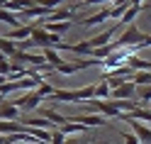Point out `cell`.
<instances>
[{"instance_id":"cell-4","label":"cell","mask_w":151,"mask_h":144,"mask_svg":"<svg viewBox=\"0 0 151 144\" xmlns=\"http://www.w3.org/2000/svg\"><path fill=\"white\" fill-rule=\"evenodd\" d=\"M66 122H78L83 127H105V117H102V115H86V112L68 115Z\"/></svg>"},{"instance_id":"cell-13","label":"cell","mask_w":151,"mask_h":144,"mask_svg":"<svg viewBox=\"0 0 151 144\" xmlns=\"http://www.w3.org/2000/svg\"><path fill=\"white\" fill-rule=\"evenodd\" d=\"M137 100L144 105L151 103V85H137Z\"/></svg>"},{"instance_id":"cell-1","label":"cell","mask_w":151,"mask_h":144,"mask_svg":"<svg viewBox=\"0 0 151 144\" xmlns=\"http://www.w3.org/2000/svg\"><path fill=\"white\" fill-rule=\"evenodd\" d=\"M32 42H34L37 46H42V49H59V46L63 44L59 34H51V32H46L44 27H39V22H37L34 32H32Z\"/></svg>"},{"instance_id":"cell-5","label":"cell","mask_w":151,"mask_h":144,"mask_svg":"<svg viewBox=\"0 0 151 144\" xmlns=\"http://www.w3.org/2000/svg\"><path fill=\"white\" fill-rule=\"evenodd\" d=\"M110 100H137V85L132 83V81L122 83L119 88H115V90H112Z\"/></svg>"},{"instance_id":"cell-23","label":"cell","mask_w":151,"mask_h":144,"mask_svg":"<svg viewBox=\"0 0 151 144\" xmlns=\"http://www.w3.org/2000/svg\"><path fill=\"white\" fill-rule=\"evenodd\" d=\"M5 59H7V56H5V54H3V51H0V64H3V61H5Z\"/></svg>"},{"instance_id":"cell-9","label":"cell","mask_w":151,"mask_h":144,"mask_svg":"<svg viewBox=\"0 0 151 144\" xmlns=\"http://www.w3.org/2000/svg\"><path fill=\"white\" fill-rule=\"evenodd\" d=\"M0 120L3 122H17L20 120V108L15 103H3L0 105Z\"/></svg>"},{"instance_id":"cell-16","label":"cell","mask_w":151,"mask_h":144,"mask_svg":"<svg viewBox=\"0 0 151 144\" xmlns=\"http://www.w3.org/2000/svg\"><path fill=\"white\" fill-rule=\"evenodd\" d=\"M66 137H68V134H76V132H83V130H88V127H83V124H78V122H66L63 127H59Z\"/></svg>"},{"instance_id":"cell-21","label":"cell","mask_w":151,"mask_h":144,"mask_svg":"<svg viewBox=\"0 0 151 144\" xmlns=\"http://www.w3.org/2000/svg\"><path fill=\"white\" fill-rule=\"evenodd\" d=\"M7 3H10V0H0V7L5 10V7H7Z\"/></svg>"},{"instance_id":"cell-20","label":"cell","mask_w":151,"mask_h":144,"mask_svg":"<svg viewBox=\"0 0 151 144\" xmlns=\"http://www.w3.org/2000/svg\"><path fill=\"white\" fill-rule=\"evenodd\" d=\"M66 144H86V142H81V139H66Z\"/></svg>"},{"instance_id":"cell-6","label":"cell","mask_w":151,"mask_h":144,"mask_svg":"<svg viewBox=\"0 0 151 144\" xmlns=\"http://www.w3.org/2000/svg\"><path fill=\"white\" fill-rule=\"evenodd\" d=\"M34 27H37V22H34V25H22V27H17V30H7V32H5V39L20 44V42H24V39H29V37H32Z\"/></svg>"},{"instance_id":"cell-10","label":"cell","mask_w":151,"mask_h":144,"mask_svg":"<svg viewBox=\"0 0 151 144\" xmlns=\"http://www.w3.org/2000/svg\"><path fill=\"white\" fill-rule=\"evenodd\" d=\"M39 117H44V120H49V122H54L56 127H63V124H66V115H61V112H56L54 108H39Z\"/></svg>"},{"instance_id":"cell-19","label":"cell","mask_w":151,"mask_h":144,"mask_svg":"<svg viewBox=\"0 0 151 144\" xmlns=\"http://www.w3.org/2000/svg\"><path fill=\"white\" fill-rule=\"evenodd\" d=\"M83 7H93V5H102V3H115V0H78Z\"/></svg>"},{"instance_id":"cell-22","label":"cell","mask_w":151,"mask_h":144,"mask_svg":"<svg viewBox=\"0 0 151 144\" xmlns=\"http://www.w3.org/2000/svg\"><path fill=\"white\" fill-rule=\"evenodd\" d=\"M0 144H7V139H5V134H0Z\"/></svg>"},{"instance_id":"cell-2","label":"cell","mask_w":151,"mask_h":144,"mask_svg":"<svg viewBox=\"0 0 151 144\" xmlns=\"http://www.w3.org/2000/svg\"><path fill=\"white\" fill-rule=\"evenodd\" d=\"M141 32L139 27H134V25H129L124 32H122L119 37L115 42H112V46H115V49H119V46H124V49H129V46H139V42H141Z\"/></svg>"},{"instance_id":"cell-7","label":"cell","mask_w":151,"mask_h":144,"mask_svg":"<svg viewBox=\"0 0 151 144\" xmlns=\"http://www.w3.org/2000/svg\"><path fill=\"white\" fill-rule=\"evenodd\" d=\"M39 103H42V98H39L37 90H29V93H24V95H20L15 100V105L20 110H34V108H39Z\"/></svg>"},{"instance_id":"cell-12","label":"cell","mask_w":151,"mask_h":144,"mask_svg":"<svg viewBox=\"0 0 151 144\" xmlns=\"http://www.w3.org/2000/svg\"><path fill=\"white\" fill-rule=\"evenodd\" d=\"M0 22H5V25H10V27H22V22H20V17H17L15 12H10V10H3L0 7Z\"/></svg>"},{"instance_id":"cell-25","label":"cell","mask_w":151,"mask_h":144,"mask_svg":"<svg viewBox=\"0 0 151 144\" xmlns=\"http://www.w3.org/2000/svg\"><path fill=\"white\" fill-rule=\"evenodd\" d=\"M3 81H5V78H3V76H0V85H3Z\"/></svg>"},{"instance_id":"cell-3","label":"cell","mask_w":151,"mask_h":144,"mask_svg":"<svg viewBox=\"0 0 151 144\" xmlns=\"http://www.w3.org/2000/svg\"><path fill=\"white\" fill-rule=\"evenodd\" d=\"M119 120L129 124V127H132V132L137 134V139H139L141 144H151V127H149L146 122H139V120H134V117H132V115H127V112L122 115Z\"/></svg>"},{"instance_id":"cell-17","label":"cell","mask_w":151,"mask_h":144,"mask_svg":"<svg viewBox=\"0 0 151 144\" xmlns=\"http://www.w3.org/2000/svg\"><path fill=\"white\" fill-rule=\"evenodd\" d=\"M51 144H66V134L56 127V130H51Z\"/></svg>"},{"instance_id":"cell-24","label":"cell","mask_w":151,"mask_h":144,"mask_svg":"<svg viewBox=\"0 0 151 144\" xmlns=\"http://www.w3.org/2000/svg\"><path fill=\"white\" fill-rule=\"evenodd\" d=\"M3 103H5V95H0V105H3Z\"/></svg>"},{"instance_id":"cell-26","label":"cell","mask_w":151,"mask_h":144,"mask_svg":"<svg viewBox=\"0 0 151 144\" xmlns=\"http://www.w3.org/2000/svg\"><path fill=\"white\" fill-rule=\"evenodd\" d=\"M0 39H3V37H0Z\"/></svg>"},{"instance_id":"cell-8","label":"cell","mask_w":151,"mask_h":144,"mask_svg":"<svg viewBox=\"0 0 151 144\" xmlns=\"http://www.w3.org/2000/svg\"><path fill=\"white\" fill-rule=\"evenodd\" d=\"M110 17H112V7H102V10L95 12V15L81 17V25H83V27H95V25H102L105 20H110Z\"/></svg>"},{"instance_id":"cell-14","label":"cell","mask_w":151,"mask_h":144,"mask_svg":"<svg viewBox=\"0 0 151 144\" xmlns=\"http://www.w3.org/2000/svg\"><path fill=\"white\" fill-rule=\"evenodd\" d=\"M132 83L134 85H151V71H139L132 76Z\"/></svg>"},{"instance_id":"cell-18","label":"cell","mask_w":151,"mask_h":144,"mask_svg":"<svg viewBox=\"0 0 151 144\" xmlns=\"http://www.w3.org/2000/svg\"><path fill=\"white\" fill-rule=\"evenodd\" d=\"M122 142H124V144H141L134 132H122Z\"/></svg>"},{"instance_id":"cell-11","label":"cell","mask_w":151,"mask_h":144,"mask_svg":"<svg viewBox=\"0 0 151 144\" xmlns=\"http://www.w3.org/2000/svg\"><path fill=\"white\" fill-rule=\"evenodd\" d=\"M141 10H144V5H129V10L124 12V15H122V20H119V25L122 27H129L132 22H134V17L141 12Z\"/></svg>"},{"instance_id":"cell-15","label":"cell","mask_w":151,"mask_h":144,"mask_svg":"<svg viewBox=\"0 0 151 144\" xmlns=\"http://www.w3.org/2000/svg\"><path fill=\"white\" fill-rule=\"evenodd\" d=\"M56 90H59V88H54V85H51V83H46V81H42V85L37 88V93H39V98H42V100H44V98H51Z\"/></svg>"}]
</instances>
